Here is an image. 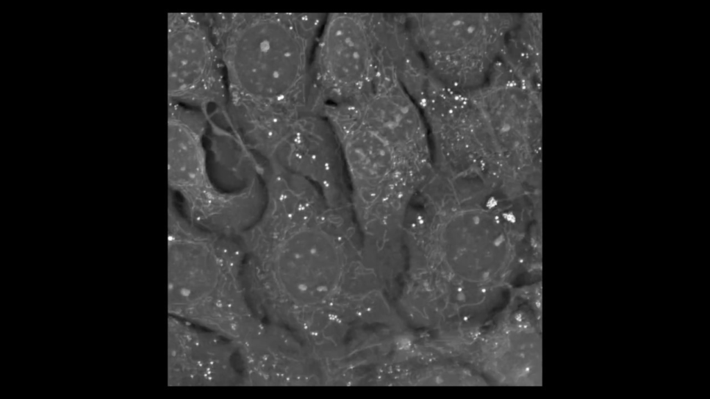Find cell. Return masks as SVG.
<instances>
[{
	"label": "cell",
	"instance_id": "obj_2",
	"mask_svg": "<svg viewBox=\"0 0 710 399\" xmlns=\"http://www.w3.org/2000/svg\"><path fill=\"white\" fill-rule=\"evenodd\" d=\"M300 208L283 201L267 203L242 238L256 264L272 273L289 299L311 307L336 294L344 276L345 256L331 233L304 222Z\"/></svg>",
	"mask_w": 710,
	"mask_h": 399
},
{
	"label": "cell",
	"instance_id": "obj_3",
	"mask_svg": "<svg viewBox=\"0 0 710 399\" xmlns=\"http://www.w3.org/2000/svg\"><path fill=\"white\" fill-rule=\"evenodd\" d=\"M168 184L182 211L213 232L239 236L259 217L266 202L263 181L237 190L214 181L205 145L209 117L200 111L168 103Z\"/></svg>",
	"mask_w": 710,
	"mask_h": 399
},
{
	"label": "cell",
	"instance_id": "obj_1",
	"mask_svg": "<svg viewBox=\"0 0 710 399\" xmlns=\"http://www.w3.org/2000/svg\"><path fill=\"white\" fill-rule=\"evenodd\" d=\"M224 65L229 122L257 155L309 109L311 66L326 14L206 13Z\"/></svg>",
	"mask_w": 710,
	"mask_h": 399
},
{
	"label": "cell",
	"instance_id": "obj_5",
	"mask_svg": "<svg viewBox=\"0 0 710 399\" xmlns=\"http://www.w3.org/2000/svg\"><path fill=\"white\" fill-rule=\"evenodd\" d=\"M379 14L327 15L311 61L309 106L354 105L372 89L380 51Z\"/></svg>",
	"mask_w": 710,
	"mask_h": 399
},
{
	"label": "cell",
	"instance_id": "obj_6",
	"mask_svg": "<svg viewBox=\"0 0 710 399\" xmlns=\"http://www.w3.org/2000/svg\"><path fill=\"white\" fill-rule=\"evenodd\" d=\"M168 100L227 126L225 72L206 13L168 15Z\"/></svg>",
	"mask_w": 710,
	"mask_h": 399
},
{
	"label": "cell",
	"instance_id": "obj_7",
	"mask_svg": "<svg viewBox=\"0 0 710 399\" xmlns=\"http://www.w3.org/2000/svg\"><path fill=\"white\" fill-rule=\"evenodd\" d=\"M350 105L409 162L421 168L430 167L428 127L423 114L381 47L372 89Z\"/></svg>",
	"mask_w": 710,
	"mask_h": 399
},
{
	"label": "cell",
	"instance_id": "obj_4",
	"mask_svg": "<svg viewBox=\"0 0 710 399\" xmlns=\"http://www.w3.org/2000/svg\"><path fill=\"white\" fill-rule=\"evenodd\" d=\"M408 37L431 75L459 93L485 84L519 20L503 14H401Z\"/></svg>",
	"mask_w": 710,
	"mask_h": 399
},
{
	"label": "cell",
	"instance_id": "obj_8",
	"mask_svg": "<svg viewBox=\"0 0 710 399\" xmlns=\"http://www.w3.org/2000/svg\"><path fill=\"white\" fill-rule=\"evenodd\" d=\"M458 299H459L460 300H462V299H465V296H464V294H460L458 295Z\"/></svg>",
	"mask_w": 710,
	"mask_h": 399
}]
</instances>
